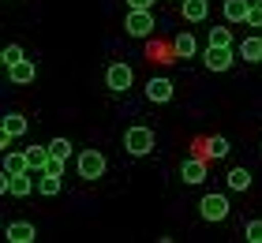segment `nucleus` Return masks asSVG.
<instances>
[{
    "label": "nucleus",
    "mask_w": 262,
    "mask_h": 243,
    "mask_svg": "<svg viewBox=\"0 0 262 243\" xmlns=\"http://www.w3.org/2000/svg\"><path fill=\"white\" fill-rule=\"evenodd\" d=\"M124 146H127V153H131V157H146V153L154 150V131H150V127H142V124L127 127Z\"/></svg>",
    "instance_id": "nucleus-1"
},
{
    "label": "nucleus",
    "mask_w": 262,
    "mask_h": 243,
    "mask_svg": "<svg viewBox=\"0 0 262 243\" xmlns=\"http://www.w3.org/2000/svg\"><path fill=\"white\" fill-rule=\"evenodd\" d=\"M79 176L82 180H101L105 176V153L101 150H82L79 153Z\"/></svg>",
    "instance_id": "nucleus-2"
},
{
    "label": "nucleus",
    "mask_w": 262,
    "mask_h": 243,
    "mask_svg": "<svg viewBox=\"0 0 262 243\" xmlns=\"http://www.w3.org/2000/svg\"><path fill=\"white\" fill-rule=\"evenodd\" d=\"M199 213H202V221H225L229 217V198L225 194H206L199 202Z\"/></svg>",
    "instance_id": "nucleus-3"
},
{
    "label": "nucleus",
    "mask_w": 262,
    "mask_h": 243,
    "mask_svg": "<svg viewBox=\"0 0 262 243\" xmlns=\"http://www.w3.org/2000/svg\"><path fill=\"white\" fill-rule=\"evenodd\" d=\"M124 27H127L131 38H146V34L154 30V11H131V8H127Z\"/></svg>",
    "instance_id": "nucleus-4"
},
{
    "label": "nucleus",
    "mask_w": 262,
    "mask_h": 243,
    "mask_svg": "<svg viewBox=\"0 0 262 243\" xmlns=\"http://www.w3.org/2000/svg\"><path fill=\"white\" fill-rule=\"evenodd\" d=\"M131 68L127 64H109V71H105V82H109V90H116V94H124L127 86H131Z\"/></svg>",
    "instance_id": "nucleus-5"
},
{
    "label": "nucleus",
    "mask_w": 262,
    "mask_h": 243,
    "mask_svg": "<svg viewBox=\"0 0 262 243\" xmlns=\"http://www.w3.org/2000/svg\"><path fill=\"white\" fill-rule=\"evenodd\" d=\"M202 60H206V68H210V71H229V68H232V49L210 45V49H206V56H202Z\"/></svg>",
    "instance_id": "nucleus-6"
},
{
    "label": "nucleus",
    "mask_w": 262,
    "mask_h": 243,
    "mask_svg": "<svg viewBox=\"0 0 262 243\" xmlns=\"http://www.w3.org/2000/svg\"><path fill=\"white\" fill-rule=\"evenodd\" d=\"M146 97H150L154 105H165V101H172V82L165 79V75L150 79V82H146Z\"/></svg>",
    "instance_id": "nucleus-7"
},
{
    "label": "nucleus",
    "mask_w": 262,
    "mask_h": 243,
    "mask_svg": "<svg viewBox=\"0 0 262 243\" xmlns=\"http://www.w3.org/2000/svg\"><path fill=\"white\" fill-rule=\"evenodd\" d=\"M180 176H184V184H202V180H206V161H202V157H187Z\"/></svg>",
    "instance_id": "nucleus-8"
},
{
    "label": "nucleus",
    "mask_w": 262,
    "mask_h": 243,
    "mask_svg": "<svg viewBox=\"0 0 262 243\" xmlns=\"http://www.w3.org/2000/svg\"><path fill=\"white\" fill-rule=\"evenodd\" d=\"M4 236H8L11 243H34V236H38V232H34L30 221H11V225L4 228Z\"/></svg>",
    "instance_id": "nucleus-9"
},
{
    "label": "nucleus",
    "mask_w": 262,
    "mask_h": 243,
    "mask_svg": "<svg viewBox=\"0 0 262 243\" xmlns=\"http://www.w3.org/2000/svg\"><path fill=\"white\" fill-rule=\"evenodd\" d=\"M34 71H38V68H34V60L23 56L19 64H11V68H8V79L15 82V86H23V82H34Z\"/></svg>",
    "instance_id": "nucleus-10"
},
{
    "label": "nucleus",
    "mask_w": 262,
    "mask_h": 243,
    "mask_svg": "<svg viewBox=\"0 0 262 243\" xmlns=\"http://www.w3.org/2000/svg\"><path fill=\"white\" fill-rule=\"evenodd\" d=\"M34 176H38L34 168H30V172H19V176H11V187H8V194H15V198H27V194L34 191Z\"/></svg>",
    "instance_id": "nucleus-11"
},
{
    "label": "nucleus",
    "mask_w": 262,
    "mask_h": 243,
    "mask_svg": "<svg viewBox=\"0 0 262 243\" xmlns=\"http://www.w3.org/2000/svg\"><path fill=\"white\" fill-rule=\"evenodd\" d=\"M184 4V19L187 23H202L210 15V0H180Z\"/></svg>",
    "instance_id": "nucleus-12"
},
{
    "label": "nucleus",
    "mask_w": 262,
    "mask_h": 243,
    "mask_svg": "<svg viewBox=\"0 0 262 243\" xmlns=\"http://www.w3.org/2000/svg\"><path fill=\"white\" fill-rule=\"evenodd\" d=\"M247 8H251V0H225V23H244L247 19Z\"/></svg>",
    "instance_id": "nucleus-13"
},
{
    "label": "nucleus",
    "mask_w": 262,
    "mask_h": 243,
    "mask_svg": "<svg viewBox=\"0 0 262 243\" xmlns=\"http://www.w3.org/2000/svg\"><path fill=\"white\" fill-rule=\"evenodd\" d=\"M4 168L11 176H19V172H30V161H27V153H19V150H4Z\"/></svg>",
    "instance_id": "nucleus-14"
},
{
    "label": "nucleus",
    "mask_w": 262,
    "mask_h": 243,
    "mask_svg": "<svg viewBox=\"0 0 262 243\" xmlns=\"http://www.w3.org/2000/svg\"><path fill=\"white\" fill-rule=\"evenodd\" d=\"M49 146H30V150H27V161H30V168H34V172H45V165H49Z\"/></svg>",
    "instance_id": "nucleus-15"
},
{
    "label": "nucleus",
    "mask_w": 262,
    "mask_h": 243,
    "mask_svg": "<svg viewBox=\"0 0 262 243\" xmlns=\"http://www.w3.org/2000/svg\"><path fill=\"white\" fill-rule=\"evenodd\" d=\"M240 56L247 60V64H258L262 60V38H244L240 41Z\"/></svg>",
    "instance_id": "nucleus-16"
},
{
    "label": "nucleus",
    "mask_w": 262,
    "mask_h": 243,
    "mask_svg": "<svg viewBox=\"0 0 262 243\" xmlns=\"http://www.w3.org/2000/svg\"><path fill=\"white\" fill-rule=\"evenodd\" d=\"M60 187H64V180L56 172H41V180H38V191L41 194H60Z\"/></svg>",
    "instance_id": "nucleus-17"
},
{
    "label": "nucleus",
    "mask_w": 262,
    "mask_h": 243,
    "mask_svg": "<svg viewBox=\"0 0 262 243\" xmlns=\"http://www.w3.org/2000/svg\"><path fill=\"white\" fill-rule=\"evenodd\" d=\"M225 180H229L232 191H247V187H251V172H247V168H232Z\"/></svg>",
    "instance_id": "nucleus-18"
},
{
    "label": "nucleus",
    "mask_w": 262,
    "mask_h": 243,
    "mask_svg": "<svg viewBox=\"0 0 262 243\" xmlns=\"http://www.w3.org/2000/svg\"><path fill=\"white\" fill-rule=\"evenodd\" d=\"M195 53H199V41L184 30L180 38H176V56H184V60H187V56H195Z\"/></svg>",
    "instance_id": "nucleus-19"
},
{
    "label": "nucleus",
    "mask_w": 262,
    "mask_h": 243,
    "mask_svg": "<svg viewBox=\"0 0 262 243\" xmlns=\"http://www.w3.org/2000/svg\"><path fill=\"white\" fill-rule=\"evenodd\" d=\"M229 150H232V146H229V139H221V135H213L206 146H202V153H206V157H225Z\"/></svg>",
    "instance_id": "nucleus-20"
},
{
    "label": "nucleus",
    "mask_w": 262,
    "mask_h": 243,
    "mask_svg": "<svg viewBox=\"0 0 262 243\" xmlns=\"http://www.w3.org/2000/svg\"><path fill=\"white\" fill-rule=\"evenodd\" d=\"M4 127H8L11 135L19 139V135H27V127H30V124H27V116H19V113H8V116H4Z\"/></svg>",
    "instance_id": "nucleus-21"
},
{
    "label": "nucleus",
    "mask_w": 262,
    "mask_h": 243,
    "mask_svg": "<svg viewBox=\"0 0 262 243\" xmlns=\"http://www.w3.org/2000/svg\"><path fill=\"white\" fill-rule=\"evenodd\" d=\"M210 45L232 49V30H229V27H213V30H210Z\"/></svg>",
    "instance_id": "nucleus-22"
},
{
    "label": "nucleus",
    "mask_w": 262,
    "mask_h": 243,
    "mask_svg": "<svg viewBox=\"0 0 262 243\" xmlns=\"http://www.w3.org/2000/svg\"><path fill=\"white\" fill-rule=\"evenodd\" d=\"M49 153L68 161V157H71V142H68V139H53V142H49Z\"/></svg>",
    "instance_id": "nucleus-23"
},
{
    "label": "nucleus",
    "mask_w": 262,
    "mask_h": 243,
    "mask_svg": "<svg viewBox=\"0 0 262 243\" xmlns=\"http://www.w3.org/2000/svg\"><path fill=\"white\" fill-rule=\"evenodd\" d=\"M244 239L247 243H262V221H247L244 225Z\"/></svg>",
    "instance_id": "nucleus-24"
},
{
    "label": "nucleus",
    "mask_w": 262,
    "mask_h": 243,
    "mask_svg": "<svg viewBox=\"0 0 262 243\" xmlns=\"http://www.w3.org/2000/svg\"><path fill=\"white\" fill-rule=\"evenodd\" d=\"M19 60H23V45H8V49H4V68L19 64Z\"/></svg>",
    "instance_id": "nucleus-25"
},
{
    "label": "nucleus",
    "mask_w": 262,
    "mask_h": 243,
    "mask_svg": "<svg viewBox=\"0 0 262 243\" xmlns=\"http://www.w3.org/2000/svg\"><path fill=\"white\" fill-rule=\"evenodd\" d=\"M247 27H262V4H251V8H247Z\"/></svg>",
    "instance_id": "nucleus-26"
},
{
    "label": "nucleus",
    "mask_w": 262,
    "mask_h": 243,
    "mask_svg": "<svg viewBox=\"0 0 262 243\" xmlns=\"http://www.w3.org/2000/svg\"><path fill=\"white\" fill-rule=\"evenodd\" d=\"M45 172H56V176H64V157H49V165H45Z\"/></svg>",
    "instance_id": "nucleus-27"
},
{
    "label": "nucleus",
    "mask_w": 262,
    "mask_h": 243,
    "mask_svg": "<svg viewBox=\"0 0 262 243\" xmlns=\"http://www.w3.org/2000/svg\"><path fill=\"white\" fill-rule=\"evenodd\" d=\"M131 11H154V0H127Z\"/></svg>",
    "instance_id": "nucleus-28"
},
{
    "label": "nucleus",
    "mask_w": 262,
    "mask_h": 243,
    "mask_svg": "<svg viewBox=\"0 0 262 243\" xmlns=\"http://www.w3.org/2000/svg\"><path fill=\"white\" fill-rule=\"evenodd\" d=\"M11 139H15V135H11V131H8L4 124H0V150H8V146H11Z\"/></svg>",
    "instance_id": "nucleus-29"
},
{
    "label": "nucleus",
    "mask_w": 262,
    "mask_h": 243,
    "mask_svg": "<svg viewBox=\"0 0 262 243\" xmlns=\"http://www.w3.org/2000/svg\"><path fill=\"white\" fill-rule=\"evenodd\" d=\"M8 187H11V172H8V168H0V194H8Z\"/></svg>",
    "instance_id": "nucleus-30"
},
{
    "label": "nucleus",
    "mask_w": 262,
    "mask_h": 243,
    "mask_svg": "<svg viewBox=\"0 0 262 243\" xmlns=\"http://www.w3.org/2000/svg\"><path fill=\"white\" fill-rule=\"evenodd\" d=\"M0 68H4V49H0Z\"/></svg>",
    "instance_id": "nucleus-31"
},
{
    "label": "nucleus",
    "mask_w": 262,
    "mask_h": 243,
    "mask_svg": "<svg viewBox=\"0 0 262 243\" xmlns=\"http://www.w3.org/2000/svg\"><path fill=\"white\" fill-rule=\"evenodd\" d=\"M251 4H262V0H251Z\"/></svg>",
    "instance_id": "nucleus-32"
}]
</instances>
